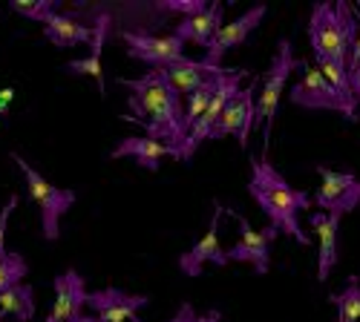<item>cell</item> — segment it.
<instances>
[{"label": "cell", "instance_id": "6da1fadb", "mask_svg": "<svg viewBox=\"0 0 360 322\" xmlns=\"http://www.w3.org/2000/svg\"><path fill=\"white\" fill-rule=\"evenodd\" d=\"M122 86L130 90V112L127 121H136L147 138H156L167 147L179 150L182 156L185 147V112H182V95L173 90V83L167 81L165 69H150L147 75L127 81L122 78L118 81Z\"/></svg>", "mask_w": 360, "mask_h": 322}, {"label": "cell", "instance_id": "7a4b0ae2", "mask_svg": "<svg viewBox=\"0 0 360 322\" xmlns=\"http://www.w3.org/2000/svg\"><path fill=\"white\" fill-rule=\"evenodd\" d=\"M251 199L259 204V210L268 216V224L294 236L300 245H309L311 239L306 236L303 224H300V213L311 208V196L303 190H294L283 175L268 164L265 159H251V182H248Z\"/></svg>", "mask_w": 360, "mask_h": 322}, {"label": "cell", "instance_id": "3957f363", "mask_svg": "<svg viewBox=\"0 0 360 322\" xmlns=\"http://www.w3.org/2000/svg\"><path fill=\"white\" fill-rule=\"evenodd\" d=\"M303 67V58H294V49H291V41L288 38H280L277 43V52L271 58V67L262 75V86H259V98H257V127H262V156H268V141H271V127H274V119H277V109H280V98H283V90L288 83V75L294 69Z\"/></svg>", "mask_w": 360, "mask_h": 322}, {"label": "cell", "instance_id": "277c9868", "mask_svg": "<svg viewBox=\"0 0 360 322\" xmlns=\"http://www.w3.org/2000/svg\"><path fill=\"white\" fill-rule=\"evenodd\" d=\"M12 161L20 167L23 179H26V190H29V199L38 204L41 210V227H44V239L46 242H55L58 239V224H61V216L75 204V193L72 190H61L55 187L52 182H46L44 175L29 167L18 153H12Z\"/></svg>", "mask_w": 360, "mask_h": 322}, {"label": "cell", "instance_id": "5b68a950", "mask_svg": "<svg viewBox=\"0 0 360 322\" xmlns=\"http://www.w3.org/2000/svg\"><path fill=\"white\" fill-rule=\"evenodd\" d=\"M309 41H311L314 61L349 64L352 43H349V38H346V26H343V20H340L335 4H328V0H320V4L311 6Z\"/></svg>", "mask_w": 360, "mask_h": 322}, {"label": "cell", "instance_id": "8992f818", "mask_svg": "<svg viewBox=\"0 0 360 322\" xmlns=\"http://www.w3.org/2000/svg\"><path fill=\"white\" fill-rule=\"evenodd\" d=\"M291 104L294 107H303V109H332V112H340L346 115L349 121H357L360 112L335 90L328 78L320 72V69H303V78H300L294 86H291Z\"/></svg>", "mask_w": 360, "mask_h": 322}, {"label": "cell", "instance_id": "52a82bcc", "mask_svg": "<svg viewBox=\"0 0 360 322\" xmlns=\"http://www.w3.org/2000/svg\"><path fill=\"white\" fill-rule=\"evenodd\" d=\"M127 43V55L136 61L150 64V69H167L179 61H185V41L176 32L170 35H150V32H122Z\"/></svg>", "mask_w": 360, "mask_h": 322}, {"label": "cell", "instance_id": "ba28073f", "mask_svg": "<svg viewBox=\"0 0 360 322\" xmlns=\"http://www.w3.org/2000/svg\"><path fill=\"white\" fill-rule=\"evenodd\" d=\"M228 216H233L236 224H239V239L228 250V262H251L254 271L259 276L268 274V268H271V245H274L280 230L274 224H268L262 230H254L248 224V219H243V216L233 213V210H228Z\"/></svg>", "mask_w": 360, "mask_h": 322}, {"label": "cell", "instance_id": "9c48e42d", "mask_svg": "<svg viewBox=\"0 0 360 322\" xmlns=\"http://www.w3.org/2000/svg\"><path fill=\"white\" fill-rule=\"evenodd\" d=\"M320 173V190L314 193V204L326 213H352L360 204V179L354 173H343V170H328V167H317Z\"/></svg>", "mask_w": 360, "mask_h": 322}, {"label": "cell", "instance_id": "30bf717a", "mask_svg": "<svg viewBox=\"0 0 360 322\" xmlns=\"http://www.w3.org/2000/svg\"><path fill=\"white\" fill-rule=\"evenodd\" d=\"M262 86V78H251V83L245 86V90H239L231 104L225 107L222 112V121L217 124L214 135L211 138H225V135H233L239 141V147H248V133L254 130L257 124V90Z\"/></svg>", "mask_w": 360, "mask_h": 322}, {"label": "cell", "instance_id": "8fae6325", "mask_svg": "<svg viewBox=\"0 0 360 322\" xmlns=\"http://www.w3.org/2000/svg\"><path fill=\"white\" fill-rule=\"evenodd\" d=\"M245 75H248L245 69H231V75L222 81V86L217 90V95H214L211 107L205 109V115L196 121V127L191 130V135H188V141H185V147H182V161H191L199 144H202L205 138H211V135H214L217 124L222 121L225 107H228V104H231V98L239 93V83H243V78H245Z\"/></svg>", "mask_w": 360, "mask_h": 322}, {"label": "cell", "instance_id": "7c38bea8", "mask_svg": "<svg viewBox=\"0 0 360 322\" xmlns=\"http://www.w3.org/2000/svg\"><path fill=\"white\" fill-rule=\"evenodd\" d=\"M86 305L101 322H139L136 314L150 305V297L127 294L122 288H101V290H89Z\"/></svg>", "mask_w": 360, "mask_h": 322}, {"label": "cell", "instance_id": "4fadbf2b", "mask_svg": "<svg viewBox=\"0 0 360 322\" xmlns=\"http://www.w3.org/2000/svg\"><path fill=\"white\" fill-rule=\"evenodd\" d=\"M214 219H211V227H207V233L205 236L188 250V253H182L179 256V271H182L185 276H199L202 274V268L211 262V265H228V250H222L219 248V219H222V213H228L222 204H214Z\"/></svg>", "mask_w": 360, "mask_h": 322}, {"label": "cell", "instance_id": "5bb4252c", "mask_svg": "<svg viewBox=\"0 0 360 322\" xmlns=\"http://www.w3.org/2000/svg\"><path fill=\"white\" fill-rule=\"evenodd\" d=\"M265 15H268V6H265V4H257V6H251L248 12L239 15V18L228 20V23L219 29V32H217L214 43L207 46L205 61H207V64H214V67H219V61L225 58V52H231V49H236V46H243L245 38H248L254 29L262 23Z\"/></svg>", "mask_w": 360, "mask_h": 322}, {"label": "cell", "instance_id": "9a60e30c", "mask_svg": "<svg viewBox=\"0 0 360 322\" xmlns=\"http://www.w3.org/2000/svg\"><path fill=\"white\" fill-rule=\"evenodd\" d=\"M55 302H52V311L46 319L52 322H72L75 316L84 314V305H86V297H89V290H86V282L78 271H64V274H58L55 276Z\"/></svg>", "mask_w": 360, "mask_h": 322}, {"label": "cell", "instance_id": "2e32d148", "mask_svg": "<svg viewBox=\"0 0 360 322\" xmlns=\"http://www.w3.org/2000/svg\"><path fill=\"white\" fill-rule=\"evenodd\" d=\"M340 219L343 216L326 213V210L309 213V224H311V230L317 233V239H320V248H317V279L320 282H326L328 276H332V271L338 268V230H340Z\"/></svg>", "mask_w": 360, "mask_h": 322}, {"label": "cell", "instance_id": "e0dca14e", "mask_svg": "<svg viewBox=\"0 0 360 322\" xmlns=\"http://www.w3.org/2000/svg\"><path fill=\"white\" fill-rule=\"evenodd\" d=\"M110 32V15H98L93 23V43H89V52L84 58H75V61L64 64V72L70 75H86L98 83V95H107V81H104V69H101V49Z\"/></svg>", "mask_w": 360, "mask_h": 322}, {"label": "cell", "instance_id": "ac0fdd59", "mask_svg": "<svg viewBox=\"0 0 360 322\" xmlns=\"http://www.w3.org/2000/svg\"><path fill=\"white\" fill-rule=\"evenodd\" d=\"M165 156L182 161L179 150L167 147V144H162V141H156V138H147V135H130V138H124V141L112 150V159H136V161H139L144 170H150V173L159 170V161H162Z\"/></svg>", "mask_w": 360, "mask_h": 322}, {"label": "cell", "instance_id": "d6986e66", "mask_svg": "<svg viewBox=\"0 0 360 322\" xmlns=\"http://www.w3.org/2000/svg\"><path fill=\"white\" fill-rule=\"evenodd\" d=\"M225 23H222V4H211L205 12H199V15H191V18H182V23H179L173 32L182 38L185 43H196V46H202L205 52H207V46L214 43V38H217V32L222 29Z\"/></svg>", "mask_w": 360, "mask_h": 322}, {"label": "cell", "instance_id": "ffe728a7", "mask_svg": "<svg viewBox=\"0 0 360 322\" xmlns=\"http://www.w3.org/2000/svg\"><path fill=\"white\" fill-rule=\"evenodd\" d=\"M225 67H214V64H207V61H191V58H185V61H179L173 67L165 69L167 81L173 83V90L179 95H193L196 90H202V86L207 81H214L217 75H222Z\"/></svg>", "mask_w": 360, "mask_h": 322}, {"label": "cell", "instance_id": "44dd1931", "mask_svg": "<svg viewBox=\"0 0 360 322\" xmlns=\"http://www.w3.org/2000/svg\"><path fill=\"white\" fill-rule=\"evenodd\" d=\"M44 38L61 49H72L81 43H93V26H84L75 15L58 12L46 26H44Z\"/></svg>", "mask_w": 360, "mask_h": 322}, {"label": "cell", "instance_id": "7402d4cb", "mask_svg": "<svg viewBox=\"0 0 360 322\" xmlns=\"http://www.w3.org/2000/svg\"><path fill=\"white\" fill-rule=\"evenodd\" d=\"M0 314H12L18 322H32L35 319V290L32 285H15L0 290Z\"/></svg>", "mask_w": 360, "mask_h": 322}, {"label": "cell", "instance_id": "603a6c76", "mask_svg": "<svg viewBox=\"0 0 360 322\" xmlns=\"http://www.w3.org/2000/svg\"><path fill=\"white\" fill-rule=\"evenodd\" d=\"M228 75H231V69H225V72H222V75H217L214 81H207V83L202 86V90H196L193 95H188V98H185V101H188V107H185V135H191V130L196 127V121L205 115V109L211 107V101H214L217 90L222 86V81H225ZM185 141H188V138H185Z\"/></svg>", "mask_w": 360, "mask_h": 322}, {"label": "cell", "instance_id": "cb8c5ba5", "mask_svg": "<svg viewBox=\"0 0 360 322\" xmlns=\"http://www.w3.org/2000/svg\"><path fill=\"white\" fill-rule=\"evenodd\" d=\"M317 69L328 78V83L335 86V90L357 109L360 107V101H357V95H354V90H352V69H349V64H338V61H317Z\"/></svg>", "mask_w": 360, "mask_h": 322}, {"label": "cell", "instance_id": "d4e9b609", "mask_svg": "<svg viewBox=\"0 0 360 322\" xmlns=\"http://www.w3.org/2000/svg\"><path fill=\"white\" fill-rule=\"evenodd\" d=\"M338 305V322H360V282L357 276H349V285L343 288V294L332 297Z\"/></svg>", "mask_w": 360, "mask_h": 322}, {"label": "cell", "instance_id": "484cf974", "mask_svg": "<svg viewBox=\"0 0 360 322\" xmlns=\"http://www.w3.org/2000/svg\"><path fill=\"white\" fill-rule=\"evenodd\" d=\"M12 12H18L20 18H29V20H38V23H49L55 15H58V0H12Z\"/></svg>", "mask_w": 360, "mask_h": 322}, {"label": "cell", "instance_id": "4316f807", "mask_svg": "<svg viewBox=\"0 0 360 322\" xmlns=\"http://www.w3.org/2000/svg\"><path fill=\"white\" fill-rule=\"evenodd\" d=\"M29 274V265L20 253H6L0 259V290L6 288H15V285H23V276Z\"/></svg>", "mask_w": 360, "mask_h": 322}, {"label": "cell", "instance_id": "83f0119b", "mask_svg": "<svg viewBox=\"0 0 360 322\" xmlns=\"http://www.w3.org/2000/svg\"><path fill=\"white\" fill-rule=\"evenodd\" d=\"M211 4H205V0H162V4H156L159 12H179L182 18H191V15H199L205 12Z\"/></svg>", "mask_w": 360, "mask_h": 322}, {"label": "cell", "instance_id": "f1b7e54d", "mask_svg": "<svg viewBox=\"0 0 360 322\" xmlns=\"http://www.w3.org/2000/svg\"><path fill=\"white\" fill-rule=\"evenodd\" d=\"M15 208H18V196H9L6 204H4V210H0V253H6L4 239H6V224H9V216H12Z\"/></svg>", "mask_w": 360, "mask_h": 322}, {"label": "cell", "instance_id": "f546056e", "mask_svg": "<svg viewBox=\"0 0 360 322\" xmlns=\"http://www.w3.org/2000/svg\"><path fill=\"white\" fill-rule=\"evenodd\" d=\"M170 322H202V316H196V311H193L191 302H182V308H179V314Z\"/></svg>", "mask_w": 360, "mask_h": 322}, {"label": "cell", "instance_id": "4dcf8cb0", "mask_svg": "<svg viewBox=\"0 0 360 322\" xmlns=\"http://www.w3.org/2000/svg\"><path fill=\"white\" fill-rule=\"evenodd\" d=\"M360 67V6H357V41H354V49L349 55V69Z\"/></svg>", "mask_w": 360, "mask_h": 322}, {"label": "cell", "instance_id": "1f68e13d", "mask_svg": "<svg viewBox=\"0 0 360 322\" xmlns=\"http://www.w3.org/2000/svg\"><path fill=\"white\" fill-rule=\"evenodd\" d=\"M352 90H354V95H357V101H360V67L352 69Z\"/></svg>", "mask_w": 360, "mask_h": 322}, {"label": "cell", "instance_id": "d6a6232c", "mask_svg": "<svg viewBox=\"0 0 360 322\" xmlns=\"http://www.w3.org/2000/svg\"><path fill=\"white\" fill-rule=\"evenodd\" d=\"M222 319V314L219 311H207L205 316H202V322H219Z\"/></svg>", "mask_w": 360, "mask_h": 322}, {"label": "cell", "instance_id": "836d02e7", "mask_svg": "<svg viewBox=\"0 0 360 322\" xmlns=\"http://www.w3.org/2000/svg\"><path fill=\"white\" fill-rule=\"evenodd\" d=\"M72 322H101L98 316H89V314H81V316H75Z\"/></svg>", "mask_w": 360, "mask_h": 322}, {"label": "cell", "instance_id": "e575fe53", "mask_svg": "<svg viewBox=\"0 0 360 322\" xmlns=\"http://www.w3.org/2000/svg\"><path fill=\"white\" fill-rule=\"evenodd\" d=\"M6 253H9V250H6ZM6 253H0V259H4V256H6Z\"/></svg>", "mask_w": 360, "mask_h": 322}, {"label": "cell", "instance_id": "d590c367", "mask_svg": "<svg viewBox=\"0 0 360 322\" xmlns=\"http://www.w3.org/2000/svg\"><path fill=\"white\" fill-rule=\"evenodd\" d=\"M0 319H4V314H0Z\"/></svg>", "mask_w": 360, "mask_h": 322}]
</instances>
